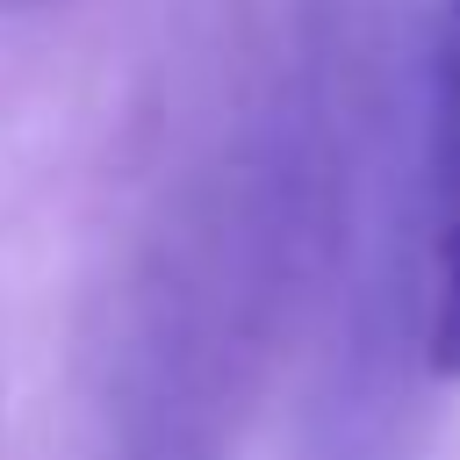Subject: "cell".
Listing matches in <instances>:
<instances>
[{"label":"cell","instance_id":"6da1fadb","mask_svg":"<svg viewBox=\"0 0 460 460\" xmlns=\"http://www.w3.org/2000/svg\"><path fill=\"white\" fill-rule=\"evenodd\" d=\"M431 252H424V359L460 374V0H438L431 22Z\"/></svg>","mask_w":460,"mask_h":460}]
</instances>
